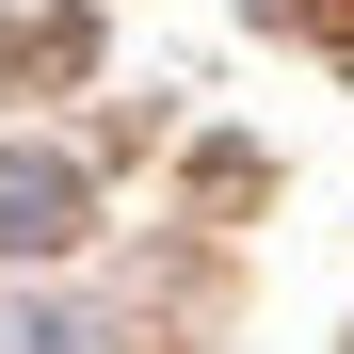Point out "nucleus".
<instances>
[{"mask_svg":"<svg viewBox=\"0 0 354 354\" xmlns=\"http://www.w3.org/2000/svg\"><path fill=\"white\" fill-rule=\"evenodd\" d=\"M0 242H17V258L81 242V177H65V161H0Z\"/></svg>","mask_w":354,"mask_h":354,"instance_id":"1","label":"nucleus"}]
</instances>
